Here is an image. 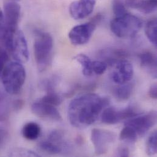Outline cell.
<instances>
[{"label":"cell","instance_id":"obj_1","mask_svg":"<svg viewBox=\"0 0 157 157\" xmlns=\"http://www.w3.org/2000/svg\"><path fill=\"white\" fill-rule=\"evenodd\" d=\"M109 103L108 98L94 93L85 94L73 99L68 108L71 124L77 128L91 125L97 121Z\"/></svg>","mask_w":157,"mask_h":157},{"label":"cell","instance_id":"obj_2","mask_svg":"<svg viewBox=\"0 0 157 157\" xmlns=\"http://www.w3.org/2000/svg\"><path fill=\"white\" fill-rule=\"evenodd\" d=\"M26 77L23 64L17 61L7 63L2 72L1 78L5 90L11 94H18L21 90Z\"/></svg>","mask_w":157,"mask_h":157},{"label":"cell","instance_id":"obj_3","mask_svg":"<svg viewBox=\"0 0 157 157\" xmlns=\"http://www.w3.org/2000/svg\"><path fill=\"white\" fill-rule=\"evenodd\" d=\"M53 39L47 33L38 32L34 43V55L40 72L45 71L52 63Z\"/></svg>","mask_w":157,"mask_h":157},{"label":"cell","instance_id":"obj_4","mask_svg":"<svg viewBox=\"0 0 157 157\" xmlns=\"http://www.w3.org/2000/svg\"><path fill=\"white\" fill-rule=\"evenodd\" d=\"M143 22L138 17L128 12L120 17H116L110 23L111 31L120 38L135 37L141 30Z\"/></svg>","mask_w":157,"mask_h":157},{"label":"cell","instance_id":"obj_5","mask_svg":"<svg viewBox=\"0 0 157 157\" xmlns=\"http://www.w3.org/2000/svg\"><path fill=\"white\" fill-rule=\"evenodd\" d=\"M38 147L45 153L56 155L63 152L68 147V144L62 132L53 130L50 133L46 139L39 143Z\"/></svg>","mask_w":157,"mask_h":157},{"label":"cell","instance_id":"obj_6","mask_svg":"<svg viewBox=\"0 0 157 157\" xmlns=\"http://www.w3.org/2000/svg\"><path fill=\"white\" fill-rule=\"evenodd\" d=\"M157 112L152 111L143 115H137L133 117L125 122V125L131 127L141 137L146 135L157 122Z\"/></svg>","mask_w":157,"mask_h":157},{"label":"cell","instance_id":"obj_7","mask_svg":"<svg viewBox=\"0 0 157 157\" xmlns=\"http://www.w3.org/2000/svg\"><path fill=\"white\" fill-rule=\"evenodd\" d=\"M115 140L116 135L113 132L101 128H94L92 130L91 141L97 155L106 154Z\"/></svg>","mask_w":157,"mask_h":157},{"label":"cell","instance_id":"obj_8","mask_svg":"<svg viewBox=\"0 0 157 157\" xmlns=\"http://www.w3.org/2000/svg\"><path fill=\"white\" fill-rule=\"evenodd\" d=\"M10 55L17 62L26 63L29 60V50L23 33L18 29L14 34L10 49Z\"/></svg>","mask_w":157,"mask_h":157},{"label":"cell","instance_id":"obj_9","mask_svg":"<svg viewBox=\"0 0 157 157\" xmlns=\"http://www.w3.org/2000/svg\"><path fill=\"white\" fill-rule=\"evenodd\" d=\"M138 114H140L138 113V110L133 106H128L123 109H117L115 108H106L102 112L101 121L106 124L113 125Z\"/></svg>","mask_w":157,"mask_h":157},{"label":"cell","instance_id":"obj_10","mask_svg":"<svg viewBox=\"0 0 157 157\" xmlns=\"http://www.w3.org/2000/svg\"><path fill=\"white\" fill-rule=\"evenodd\" d=\"M96 29V24L90 21L77 25L70 31L68 37L74 45H82L90 39Z\"/></svg>","mask_w":157,"mask_h":157},{"label":"cell","instance_id":"obj_11","mask_svg":"<svg viewBox=\"0 0 157 157\" xmlns=\"http://www.w3.org/2000/svg\"><path fill=\"white\" fill-rule=\"evenodd\" d=\"M3 27L12 32L18 29V26L21 14V6L18 2L9 1L4 2Z\"/></svg>","mask_w":157,"mask_h":157},{"label":"cell","instance_id":"obj_12","mask_svg":"<svg viewBox=\"0 0 157 157\" xmlns=\"http://www.w3.org/2000/svg\"><path fill=\"white\" fill-rule=\"evenodd\" d=\"M111 78L116 84H122L128 82L133 77L134 70L132 64L126 59L119 61L113 66Z\"/></svg>","mask_w":157,"mask_h":157},{"label":"cell","instance_id":"obj_13","mask_svg":"<svg viewBox=\"0 0 157 157\" xmlns=\"http://www.w3.org/2000/svg\"><path fill=\"white\" fill-rule=\"evenodd\" d=\"M32 112L37 117L53 121H62V117L56 106L45 103L40 99L34 101L31 106Z\"/></svg>","mask_w":157,"mask_h":157},{"label":"cell","instance_id":"obj_14","mask_svg":"<svg viewBox=\"0 0 157 157\" xmlns=\"http://www.w3.org/2000/svg\"><path fill=\"white\" fill-rule=\"evenodd\" d=\"M96 0H77L73 1L69 6V13L75 20L86 18L93 12Z\"/></svg>","mask_w":157,"mask_h":157},{"label":"cell","instance_id":"obj_15","mask_svg":"<svg viewBox=\"0 0 157 157\" xmlns=\"http://www.w3.org/2000/svg\"><path fill=\"white\" fill-rule=\"evenodd\" d=\"M142 68L154 78H157V58L151 52H144L139 55Z\"/></svg>","mask_w":157,"mask_h":157},{"label":"cell","instance_id":"obj_16","mask_svg":"<svg viewBox=\"0 0 157 157\" xmlns=\"http://www.w3.org/2000/svg\"><path fill=\"white\" fill-rule=\"evenodd\" d=\"M101 57L103 59L107 65L113 66L120 60L126 59L127 54L125 52L118 49H108L102 51L100 53Z\"/></svg>","mask_w":157,"mask_h":157},{"label":"cell","instance_id":"obj_17","mask_svg":"<svg viewBox=\"0 0 157 157\" xmlns=\"http://www.w3.org/2000/svg\"><path fill=\"white\" fill-rule=\"evenodd\" d=\"M41 133L40 125L34 122H29L26 123L23 127L21 133L23 136L29 141L37 140Z\"/></svg>","mask_w":157,"mask_h":157},{"label":"cell","instance_id":"obj_18","mask_svg":"<svg viewBox=\"0 0 157 157\" xmlns=\"http://www.w3.org/2000/svg\"><path fill=\"white\" fill-rule=\"evenodd\" d=\"M119 85L113 90L114 96L120 101H125L129 99L133 94L134 84L127 82Z\"/></svg>","mask_w":157,"mask_h":157},{"label":"cell","instance_id":"obj_19","mask_svg":"<svg viewBox=\"0 0 157 157\" xmlns=\"http://www.w3.org/2000/svg\"><path fill=\"white\" fill-rule=\"evenodd\" d=\"M74 59L81 66L82 74L86 77H90L94 75L92 71V61L84 54H78Z\"/></svg>","mask_w":157,"mask_h":157},{"label":"cell","instance_id":"obj_20","mask_svg":"<svg viewBox=\"0 0 157 157\" xmlns=\"http://www.w3.org/2000/svg\"><path fill=\"white\" fill-rule=\"evenodd\" d=\"M145 33L150 42L155 47H157V21L156 18H152L147 23L145 28Z\"/></svg>","mask_w":157,"mask_h":157},{"label":"cell","instance_id":"obj_21","mask_svg":"<svg viewBox=\"0 0 157 157\" xmlns=\"http://www.w3.org/2000/svg\"><path fill=\"white\" fill-rule=\"evenodd\" d=\"M157 0H140L136 9L144 14L152 13L157 10Z\"/></svg>","mask_w":157,"mask_h":157},{"label":"cell","instance_id":"obj_22","mask_svg":"<svg viewBox=\"0 0 157 157\" xmlns=\"http://www.w3.org/2000/svg\"><path fill=\"white\" fill-rule=\"evenodd\" d=\"M138 138V136L136 133L127 125H125L119 135L120 140L127 143H135L137 141Z\"/></svg>","mask_w":157,"mask_h":157},{"label":"cell","instance_id":"obj_23","mask_svg":"<svg viewBox=\"0 0 157 157\" xmlns=\"http://www.w3.org/2000/svg\"><path fill=\"white\" fill-rule=\"evenodd\" d=\"M146 152L149 156H154L157 154V133L156 130L153 132L147 138Z\"/></svg>","mask_w":157,"mask_h":157},{"label":"cell","instance_id":"obj_24","mask_svg":"<svg viewBox=\"0 0 157 157\" xmlns=\"http://www.w3.org/2000/svg\"><path fill=\"white\" fill-rule=\"evenodd\" d=\"M44 102L51 104L55 106H58L61 104L63 101L62 98L57 94L55 91L47 92V94L44 95L42 98L40 99Z\"/></svg>","mask_w":157,"mask_h":157},{"label":"cell","instance_id":"obj_25","mask_svg":"<svg viewBox=\"0 0 157 157\" xmlns=\"http://www.w3.org/2000/svg\"><path fill=\"white\" fill-rule=\"evenodd\" d=\"M112 9L116 17H120L128 13L125 4L122 0H113Z\"/></svg>","mask_w":157,"mask_h":157},{"label":"cell","instance_id":"obj_26","mask_svg":"<svg viewBox=\"0 0 157 157\" xmlns=\"http://www.w3.org/2000/svg\"><path fill=\"white\" fill-rule=\"evenodd\" d=\"M107 68V64L103 61H92V71L94 75H102L106 72Z\"/></svg>","mask_w":157,"mask_h":157},{"label":"cell","instance_id":"obj_27","mask_svg":"<svg viewBox=\"0 0 157 157\" xmlns=\"http://www.w3.org/2000/svg\"><path fill=\"white\" fill-rule=\"evenodd\" d=\"M11 156H21V157H38L39 155L33 152L32 151H26L21 149H15L12 154H10Z\"/></svg>","mask_w":157,"mask_h":157},{"label":"cell","instance_id":"obj_28","mask_svg":"<svg viewBox=\"0 0 157 157\" xmlns=\"http://www.w3.org/2000/svg\"><path fill=\"white\" fill-rule=\"evenodd\" d=\"M116 157H127L130 155L129 149L126 147H119L117 148L116 155Z\"/></svg>","mask_w":157,"mask_h":157},{"label":"cell","instance_id":"obj_29","mask_svg":"<svg viewBox=\"0 0 157 157\" xmlns=\"http://www.w3.org/2000/svg\"><path fill=\"white\" fill-rule=\"evenodd\" d=\"M149 96L153 99L157 98V85L156 83L153 84L149 88L148 92Z\"/></svg>","mask_w":157,"mask_h":157},{"label":"cell","instance_id":"obj_30","mask_svg":"<svg viewBox=\"0 0 157 157\" xmlns=\"http://www.w3.org/2000/svg\"><path fill=\"white\" fill-rule=\"evenodd\" d=\"M139 1L140 0H125V4L127 6L135 9Z\"/></svg>","mask_w":157,"mask_h":157},{"label":"cell","instance_id":"obj_31","mask_svg":"<svg viewBox=\"0 0 157 157\" xmlns=\"http://www.w3.org/2000/svg\"><path fill=\"white\" fill-rule=\"evenodd\" d=\"M7 137V133L4 130L0 129V149L1 146L3 145L4 141H6V138Z\"/></svg>","mask_w":157,"mask_h":157},{"label":"cell","instance_id":"obj_32","mask_svg":"<svg viewBox=\"0 0 157 157\" xmlns=\"http://www.w3.org/2000/svg\"><path fill=\"white\" fill-rule=\"evenodd\" d=\"M4 24V13L2 10L0 9V29L2 28Z\"/></svg>","mask_w":157,"mask_h":157},{"label":"cell","instance_id":"obj_33","mask_svg":"<svg viewBox=\"0 0 157 157\" xmlns=\"http://www.w3.org/2000/svg\"><path fill=\"white\" fill-rule=\"evenodd\" d=\"M6 64H5V63H4L0 61V77H1V74H2V70H3V69H4V66H5Z\"/></svg>","mask_w":157,"mask_h":157},{"label":"cell","instance_id":"obj_34","mask_svg":"<svg viewBox=\"0 0 157 157\" xmlns=\"http://www.w3.org/2000/svg\"><path fill=\"white\" fill-rule=\"evenodd\" d=\"M20 0H4V2H9V1H16V2H18Z\"/></svg>","mask_w":157,"mask_h":157},{"label":"cell","instance_id":"obj_35","mask_svg":"<svg viewBox=\"0 0 157 157\" xmlns=\"http://www.w3.org/2000/svg\"><path fill=\"white\" fill-rule=\"evenodd\" d=\"M2 97L1 96V95H0V101L1 100V99H2Z\"/></svg>","mask_w":157,"mask_h":157}]
</instances>
